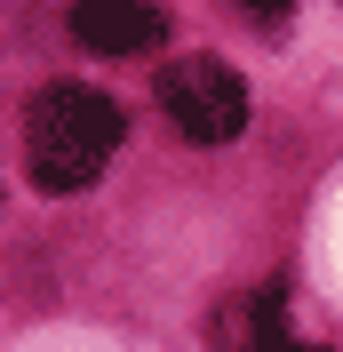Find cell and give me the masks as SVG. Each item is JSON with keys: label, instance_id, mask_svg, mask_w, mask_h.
Returning <instances> with one entry per match:
<instances>
[{"label": "cell", "instance_id": "3957f363", "mask_svg": "<svg viewBox=\"0 0 343 352\" xmlns=\"http://www.w3.org/2000/svg\"><path fill=\"white\" fill-rule=\"evenodd\" d=\"M208 336H215V352H320V344H303V336L287 329V288L279 280L224 296V305L208 312Z\"/></svg>", "mask_w": 343, "mask_h": 352}, {"label": "cell", "instance_id": "7a4b0ae2", "mask_svg": "<svg viewBox=\"0 0 343 352\" xmlns=\"http://www.w3.org/2000/svg\"><path fill=\"white\" fill-rule=\"evenodd\" d=\"M160 104H168V120L192 144H232L248 129V80L224 56H176L160 72Z\"/></svg>", "mask_w": 343, "mask_h": 352}, {"label": "cell", "instance_id": "6da1fadb", "mask_svg": "<svg viewBox=\"0 0 343 352\" xmlns=\"http://www.w3.org/2000/svg\"><path fill=\"white\" fill-rule=\"evenodd\" d=\"M120 153V104L104 88H80V80H48L24 112V176L40 192H80L112 168Z\"/></svg>", "mask_w": 343, "mask_h": 352}, {"label": "cell", "instance_id": "5b68a950", "mask_svg": "<svg viewBox=\"0 0 343 352\" xmlns=\"http://www.w3.org/2000/svg\"><path fill=\"white\" fill-rule=\"evenodd\" d=\"M239 8H248V16L263 24V32H279V24H287V8H296V0H239Z\"/></svg>", "mask_w": 343, "mask_h": 352}, {"label": "cell", "instance_id": "277c9868", "mask_svg": "<svg viewBox=\"0 0 343 352\" xmlns=\"http://www.w3.org/2000/svg\"><path fill=\"white\" fill-rule=\"evenodd\" d=\"M160 32H168L160 0H72V41L96 56H144L160 48Z\"/></svg>", "mask_w": 343, "mask_h": 352}]
</instances>
